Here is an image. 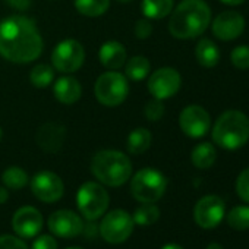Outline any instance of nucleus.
<instances>
[{
    "mask_svg": "<svg viewBox=\"0 0 249 249\" xmlns=\"http://www.w3.org/2000/svg\"><path fill=\"white\" fill-rule=\"evenodd\" d=\"M66 249H82V248H78V246H71V248H66Z\"/></svg>",
    "mask_w": 249,
    "mask_h": 249,
    "instance_id": "nucleus-42",
    "label": "nucleus"
},
{
    "mask_svg": "<svg viewBox=\"0 0 249 249\" xmlns=\"http://www.w3.org/2000/svg\"><path fill=\"white\" fill-rule=\"evenodd\" d=\"M182 84L179 72L173 68H161L156 71L148 79V91L154 98L166 100L173 97Z\"/></svg>",
    "mask_w": 249,
    "mask_h": 249,
    "instance_id": "nucleus-13",
    "label": "nucleus"
},
{
    "mask_svg": "<svg viewBox=\"0 0 249 249\" xmlns=\"http://www.w3.org/2000/svg\"><path fill=\"white\" fill-rule=\"evenodd\" d=\"M151 69L150 60L144 56H134L131 60H128L124 72H126V78L132 81H142L148 76Z\"/></svg>",
    "mask_w": 249,
    "mask_h": 249,
    "instance_id": "nucleus-24",
    "label": "nucleus"
},
{
    "mask_svg": "<svg viewBox=\"0 0 249 249\" xmlns=\"http://www.w3.org/2000/svg\"><path fill=\"white\" fill-rule=\"evenodd\" d=\"M84 60H85V50L82 44L71 38L60 41L52 53L53 66L63 73L76 72L84 65Z\"/></svg>",
    "mask_w": 249,
    "mask_h": 249,
    "instance_id": "nucleus-9",
    "label": "nucleus"
},
{
    "mask_svg": "<svg viewBox=\"0 0 249 249\" xmlns=\"http://www.w3.org/2000/svg\"><path fill=\"white\" fill-rule=\"evenodd\" d=\"M134 224V218L126 211L113 210L103 217L100 223V234L111 245L123 243L131 237Z\"/></svg>",
    "mask_w": 249,
    "mask_h": 249,
    "instance_id": "nucleus-8",
    "label": "nucleus"
},
{
    "mask_svg": "<svg viewBox=\"0 0 249 249\" xmlns=\"http://www.w3.org/2000/svg\"><path fill=\"white\" fill-rule=\"evenodd\" d=\"M110 198L104 186L95 182H85L76 195V204L79 213L84 215V218L94 221L104 215L107 211Z\"/></svg>",
    "mask_w": 249,
    "mask_h": 249,
    "instance_id": "nucleus-6",
    "label": "nucleus"
},
{
    "mask_svg": "<svg viewBox=\"0 0 249 249\" xmlns=\"http://www.w3.org/2000/svg\"><path fill=\"white\" fill-rule=\"evenodd\" d=\"M145 117L150 120V122H157L163 117L164 114V104H163V100H159V98H153L151 101L147 103L145 106Z\"/></svg>",
    "mask_w": 249,
    "mask_h": 249,
    "instance_id": "nucleus-31",
    "label": "nucleus"
},
{
    "mask_svg": "<svg viewBox=\"0 0 249 249\" xmlns=\"http://www.w3.org/2000/svg\"><path fill=\"white\" fill-rule=\"evenodd\" d=\"M54 97L63 104H73L82 95V87L73 76H62L54 84Z\"/></svg>",
    "mask_w": 249,
    "mask_h": 249,
    "instance_id": "nucleus-19",
    "label": "nucleus"
},
{
    "mask_svg": "<svg viewBox=\"0 0 249 249\" xmlns=\"http://www.w3.org/2000/svg\"><path fill=\"white\" fill-rule=\"evenodd\" d=\"M49 230L59 237H76L84 231V221L71 210H59L49 217Z\"/></svg>",
    "mask_w": 249,
    "mask_h": 249,
    "instance_id": "nucleus-14",
    "label": "nucleus"
},
{
    "mask_svg": "<svg viewBox=\"0 0 249 249\" xmlns=\"http://www.w3.org/2000/svg\"><path fill=\"white\" fill-rule=\"evenodd\" d=\"M94 94L103 106L116 107L126 100L129 94L128 78L119 72H106L97 79Z\"/></svg>",
    "mask_w": 249,
    "mask_h": 249,
    "instance_id": "nucleus-7",
    "label": "nucleus"
},
{
    "mask_svg": "<svg viewBox=\"0 0 249 249\" xmlns=\"http://www.w3.org/2000/svg\"><path fill=\"white\" fill-rule=\"evenodd\" d=\"M142 14L147 19H163L173 9V0H142Z\"/></svg>",
    "mask_w": 249,
    "mask_h": 249,
    "instance_id": "nucleus-23",
    "label": "nucleus"
},
{
    "mask_svg": "<svg viewBox=\"0 0 249 249\" xmlns=\"http://www.w3.org/2000/svg\"><path fill=\"white\" fill-rule=\"evenodd\" d=\"M196 60L204 68H214L220 60V52L214 41L208 38H202L198 41L195 49Z\"/></svg>",
    "mask_w": 249,
    "mask_h": 249,
    "instance_id": "nucleus-20",
    "label": "nucleus"
},
{
    "mask_svg": "<svg viewBox=\"0 0 249 249\" xmlns=\"http://www.w3.org/2000/svg\"><path fill=\"white\" fill-rule=\"evenodd\" d=\"M76 11L89 18L101 17L110 8V0H75Z\"/></svg>",
    "mask_w": 249,
    "mask_h": 249,
    "instance_id": "nucleus-25",
    "label": "nucleus"
},
{
    "mask_svg": "<svg viewBox=\"0 0 249 249\" xmlns=\"http://www.w3.org/2000/svg\"><path fill=\"white\" fill-rule=\"evenodd\" d=\"M161 249H183V248H182V246H179V245H176V243H169V245L163 246Z\"/></svg>",
    "mask_w": 249,
    "mask_h": 249,
    "instance_id": "nucleus-39",
    "label": "nucleus"
},
{
    "mask_svg": "<svg viewBox=\"0 0 249 249\" xmlns=\"http://www.w3.org/2000/svg\"><path fill=\"white\" fill-rule=\"evenodd\" d=\"M231 63L237 69H249V46H237L230 54Z\"/></svg>",
    "mask_w": 249,
    "mask_h": 249,
    "instance_id": "nucleus-30",
    "label": "nucleus"
},
{
    "mask_svg": "<svg viewBox=\"0 0 249 249\" xmlns=\"http://www.w3.org/2000/svg\"><path fill=\"white\" fill-rule=\"evenodd\" d=\"M0 249H28V246L19 237L3 234V236H0Z\"/></svg>",
    "mask_w": 249,
    "mask_h": 249,
    "instance_id": "nucleus-33",
    "label": "nucleus"
},
{
    "mask_svg": "<svg viewBox=\"0 0 249 249\" xmlns=\"http://www.w3.org/2000/svg\"><path fill=\"white\" fill-rule=\"evenodd\" d=\"M245 30V18L234 11H226L213 21V34L223 41L237 38Z\"/></svg>",
    "mask_w": 249,
    "mask_h": 249,
    "instance_id": "nucleus-16",
    "label": "nucleus"
},
{
    "mask_svg": "<svg viewBox=\"0 0 249 249\" xmlns=\"http://www.w3.org/2000/svg\"><path fill=\"white\" fill-rule=\"evenodd\" d=\"M2 180H3L6 188L18 191V189H22L28 183V175H27V172L24 169L12 166V167H8L3 172Z\"/></svg>",
    "mask_w": 249,
    "mask_h": 249,
    "instance_id": "nucleus-27",
    "label": "nucleus"
},
{
    "mask_svg": "<svg viewBox=\"0 0 249 249\" xmlns=\"http://www.w3.org/2000/svg\"><path fill=\"white\" fill-rule=\"evenodd\" d=\"M227 224L237 230H248L249 229V205H236L227 214Z\"/></svg>",
    "mask_w": 249,
    "mask_h": 249,
    "instance_id": "nucleus-26",
    "label": "nucleus"
},
{
    "mask_svg": "<svg viewBox=\"0 0 249 249\" xmlns=\"http://www.w3.org/2000/svg\"><path fill=\"white\" fill-rule=\"evenodd\" d=\"M91 172L106 186H122L131 179L132 163L126 154L116 150L98 151L91 161Z\"/></svg>",
    "mask_w": 249,
    "mask_h": 249,
    "instance_id": "nucleus-3",
    "label": "nucleus"
},
{
    "mask_svg": "<svg viewBox=\"0 0 249 249\" xmlns=\"http://www.w3.org/2000/svg\"><path fill=\"white\" fill-rule=\"evenodd\" d=\"M12 227L15 233L24 239L36 237L43 229V215L41 213L31 207H21L12 218Z\"/></svg>",
    "mask_w": 249,
    "mask_h": 249,
    "instance_id": "nucleus-15",
    "label": "nucleus"
},
{
    "mask_svg": "<svg viewBox=\"0 0 249 249\" xmlns=\"http://www.w3.org/2000/svg\"><path fill=\"white\" fill-rule=\"evenodd\" d=\"M213 141L223 150H237L249 141V119L239 110L224 111L213 126Z\"/></svg>",
    "mask_w": 249,
    "mask_h": 249,
    "instance_id": "nucleus-4",
    "label": "nucleus"
},
{
    "mask_svg": "<svg viewBox=\"0 0 249 249\" xmlns=\"http://www.w3.org/2000/svg\"><path fill=\"white\" fill-rule=\"evenodd\" d=\"M31 84L37 88H47L54 79V69L46 63L37 65L33 68L30 75Z\"/></svg>",
    "mask_w": 249,
    "mask_h": 249,
    "instance_id": "nucleus-28",
    "label": "nucleus"
},
{
    "mask_svg": "<svg viewBox=\"0 0 249 249\" xmlns=\"http://www.w3.org/2000/svg\"><path fill=\"white\" fill-rule=\"evenodd\" d=\"M66 138V129L57 122H49L38 129L36 141L38 147L50 154H56L62 150Z\"/></svg>",
    "mask_w": 249,
    "mask_h": 249,
    "instance_id": "nucleus-17",
    "label": "nucleus"
},
{
    "mask_svg": "<svg viewBox=\"0 0 249 249\" xmlns=\"http://www.w3.org/2000/svg\"><path fill=\"white\" fill-rule=\"evenodd\" d=\"M9 198V192L6 188H2L0 186V204H5Z\"/></svg>",
    "mask_w": 249,
    "mask_h": 249,
    "instance_id": "nucleus-37",
    "label": "nucleus"
},
{
    "mask_svg": "<svg viewBox=\"0 0 249 249\" xmlns=\"http://www.w3.org/2000/svg\"><path fill=\"white\" fill-rule=\"evenodd\" d=\"M101 65L107 69H119L126 62V49L119 41H107L98 52Z\"/></svg>",
    "mask_w": 249,
    "mask_h": 249,
    "instance_id": "nucleus-18",
    "label": "nucleus"
},
{
    "mask_svg": "<svg viewBox=\"0 0 249 249\" xmlns=\"http://www.w3.org/2000/svg\"><path fill=\"white\" fill-rule=\"evenodd\" d=\"M132 218H134V223L140 226H150V224H154L160 218V210L151 202L142 204L141 207L135 210Z\"/></svg>",
    "mask_w": 249,
    "mask_h": 249,
    "instance_id": "nucleus-29",
    "label": "nucleus"
},
{
    "mask_svg": "<svg viewBox=\"0 0 249 249\" xmlns=\"http://www.w3.org/2000/svg\"><path fill=\"white\" fill-rule=\"evenodd\" d=\"M236 192L242 201L249 204V167L239 173L236 180Z\"/></svg>",
    "mask_w": 249,
    "mask_h": 249,
    "instance_id": "nucleus-32",
    "label": "nucleus"
},
{
    "mask_svg": "<svg viewBox=\"0 0 249 249\" xmlns=\"http://www.w3.org/2000/svg\"><path fill=\"white\" fill-rule=\"evenodd\" d=\"M6 3L18 11H25L31 6V0H6Z\"/></svg>",
    "mask_w": 249,
    "mask_h": 249,
    "instance_id": "nucleus-36",
    "label": "nucleus"
},
{
    "mask_svg": "<svg viewBox=\"0 0 249 249\" xmlns=\"http://www.w3.org/2000/svg\"><path fill=\"white\" fill-rule=\"evenodd\" d=\"M205 249H223V246H221L220 243H215V242H214V243H210Z\"/></svg>",
    "mask_w": 249,
    "mask_h": 249,
    "instance_id": "nucleus-40",
    "label": "nucleus"
},
{
    "mask_svg": "<svg viewBox=\"0 0 249 249\" xmlns=\"http://www.w3.org/2000/svg\"><path fill=\"white\" fill-rule=\"evenodd\" d=\"M179 124L185 135L191 138H202L210 131L211 119L204 107L198 104H191L180 111Z\"/></svg>",
    "mask_w": 249,
    "mask_h": 249,
    "instance_id": "nucleus-10",
    "label": "nucleus"
},
{
    "mask_svg": "<svg viewBox=\"0 0 249 249\" xmlns=\"http://www.w3.org/2000/svg\"><path fill=\"white\" fill-rule=\"evenodd\" d=\"M43 52V38L27 17H11L0 22V54L14 63H31Z\"/></svg>",
    "mask_w": 249,
    "mask_h": 249,
    "instance_id": "nucleus-1",
    "label": "nucleus"
},
{
    "mask_svg": "<svg viewBox=\"0 0 249 249\" xmlns=\"http://www.w3.org/2000/svg\"><path fill=\"white\" fill-rule=\"evenodd\" d=\"M224 5H230V6H237V5H242L245 0H220Z\"/></svg>",
    "mask_w": 249,
    "mask_h": 249,
    "instance_id": "nucleus-38",
    "label": "nucleus"
},
{
    "mask_svg": "<svg viewBox=\"0 0 249 249\" xmlns=\"http://www.w3.org/2000/svg\"><path fill=\"white\" fill-rule=\"evenodd\" d=\"M117 2H120V3H128V2H131V0H117Z\"/></svg>",
    "mask_w": 249,
    "mask_h": 249,
    "instance_id": "nucleus-41",
    "label": "nucleus"
},
{
    "mask_svg": "<svg viewBox=\"0 0 249 249\" xmlns=\"http://www.w3.org/2000/svg\"><path fill=\"white\" fill-rule=\"evenodd\" d=\"M31 249H57V242L50 234H43L33 242Z\"/></svg>",
    "mask_w": 249,
    "mask_h": 249,
    "instance_id": "nucleus-34",
    "label": "nucleus"
},
{
    "mask_svg": "<svg viewBox=\"0 0 249 249\" xmlns=\"http://www.w3.org/2000/svg\"><path fill=\"white\" fill-rule=\"evenodd\" d=\"M31 191L34 196L43 202H56L63 196V180L53 172L43 170L31 180Z\"/></svg>",
    "mask_w": 249,
    "mask_h": 249,
    "instance_id": "nucleus-12",
    "label": "nucleus"
},
{
    "mask_svg": "<svg viewBox=\"0 0 249 249\" xmlns=\"http://www.w3.org/2000/svg\"><path fill=\"white\" fill-rule=\"evenodd\" d=\"M167 179L157 169H141L131 180V194L141 204H154L166 192Z\"/></svg>",
    "mask_w": 249,
    "mask_h": 249,
    "instance_id": "nucleus-5",
    "label": "nucleus"
},
{
    "mask_svg": "<svg viewBox=\"0 0 249 249\" xmlns=\"http://www.w3.org/2000/svg\"><path fill=\"white\" fill-rule=\"evenodd\" d=\"M2 137H3V132H2V128H0V141H2Z\"/></svg>",
    "mask_w": 249,
    "mask_h": 249,
    "instance_id": "nucleus-43",
    "label": "nucleus"
},
{
    "mask_svg": "<svg viewBox=\"0 0 249 249\" xmlns=\"http://www.w3.org/2000/svg\"><path fill=\"white\" fill-rule=\"evenodd\" d=\"M211 9L204 0H182L169 21V31L175 38L191 40L199 37L210 25Z\"/></svg>",
    "mask_w": 249,
    "mask_h": 249,
    "instance_id": "nucleus-2",
    "label": "nucleus"
},
{
    "mask_svg": "<svg viewBox=\"0 0 249 249\" xmlns=\"http://www.w3.org/2000/svg\"><path fill=\"white\" fill-rule=\"evenodd\" d=\"M224 201L217 195L201 198L194 208L195 223L202 229H214L224 218Z\"/></svg>",
    "mask_w": 249,
    "mask_h": 249,
    "instance_id": "nucleus-11",
    "label": "nucleus"
},
{
    "mask_svg": "<svg viewBox=\"0 0 249 249\" xmlns=\"http://www.w3.org/2000/svg\"><path fill=\"white\" fill-rule=\"evenodd\" d=\"M217 159V151L213 144L210 142H201L198 144L191 154L192 164L196 169H208L215 163Z\"/></svg>",
    "mask_w": 249,
    "mask_h": 249,
    "instance_id": "nucleus-21",
    "label": "nucleus"
},
{
    "mask_svg": "<svg viewBox=\"0 0 249 249\" xmlns=\"http://www.w3.org/2000/svg\"><path fill=\"white\" fill-rule=\"evenodd\" d=\"M151 140H153V137L148 129L137 128L128 135V142H126L128 151L134 156H140L150 148Z\"/></svg>",
    "mask_w": 249,
    "mask_h": 249,
    "instance_id": "nucleus-22",
    "label": "nucleus"
},
{
    "mask_svg": "<svg viewBox=\"0 0 249 249\" xmlns=\"http://www.w3.org/2000/svg\"><path fill=\"white\" fill-rule=\"evenodd\" d=\"M153 34V25L148 19H140L135 25V36L140 40H145Z\"/></svg>",
    "mask_w": 249,
    "mask_h": 249,
    "instance_id": "nucleus-35",
    "label": "nucleus"
}]
</instances>
